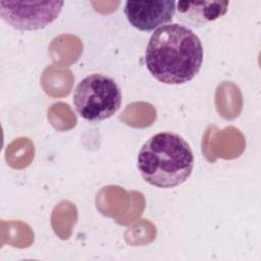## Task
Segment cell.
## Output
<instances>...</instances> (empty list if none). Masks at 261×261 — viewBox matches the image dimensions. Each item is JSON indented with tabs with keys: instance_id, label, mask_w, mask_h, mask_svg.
<instances>
[{
	"instance_id": "obj_1",
	"label": "cell",
	"mask_w": 261,
	"mask_h": 261,
	"mask_svg": "<svg viewBox=\"0 0 261 261\" xmlns=\"http://www.w3.org/2000/svg\"><path fill=\"white\" fill-rule=\"evenodd\" d=\"M204 51L199 37L179 23L162 25L151 35L145 63L158 82L181 85L192 81L200 71Z\"/></svg>"
},
{
	"instance_id": "obj_3",
	"label": "cell",
	"mask_w": 261,
	"mask_h": 261,
	"mask_svg": "<svg viewBox=\"0 0 261 261\" xmlns=\"http://www.w3.org/2000/svg\"><path fill=\"white\" fill-rule=\"evenodd\" d=\"M72 102L82 118L90 122H99L118 111L122 102V94L112 77L93 73L76 85Z\"/></svg>"
},
{
	"instance_id": "obj_2",
	"label": "cell",
	"mask_w": 261,
	"mask_h": 261,
	"mask_svg": "<svg viewBox=\"0 0 261 261\" xmlns=\"http://www.w3.org/2000/svg\"><path fill=\"white\" fill-rule=\"evenodd\" d=\"M194 162L192 148L181 136L162 132L144 143L137 163L148 184L159 189H172L191 176Z\"/></svg>"
},
{
	"instance_id": "obj_5",
	"label": "cell",
	"mask_w": 261,
	"mask_h": 261,
	"mask_svg": "<svg viewBox=\"0 0 261 261\" xmlns=\"http://www.w3.org/2000/svg\"><path fill=\"white\" fill-rule=\"evenodd\" d=\"M176 2L173 0L126 1L123 12L128 22L139 31L151 32L173 19Z\"/></svg>"
},
{
	"instance_id": "obj_6",
	"label": "cell",
	"mask_w": 261,
	"mask_h": 261,
	"mask_svg": "<svg viewBox=\"0 0 261 261\" xmlns=\"http://www.w3.org/2000/svg\"><path fill=\"white\" fill-rule=\"evenodd\" d=\"M228 5V1H178L175 11L180 21L200 27L223 16Z\"/></svg>"
},
{
	"instance_id": "obj_4",
	"label": "cell",
	"mask_w": 261,
	"mask_h": 261,
	"mask_svg": "<svg viewBox=\"0 0 261 261\" xmlns=\"http://www.w3.org/2000/svg\"><path fill=\"white\" fill-rule=\"evenodd\" d=\"M63 5V1H0V15L16 30L38 31L52 23Z\"/></svg>"
}]
</instances>
